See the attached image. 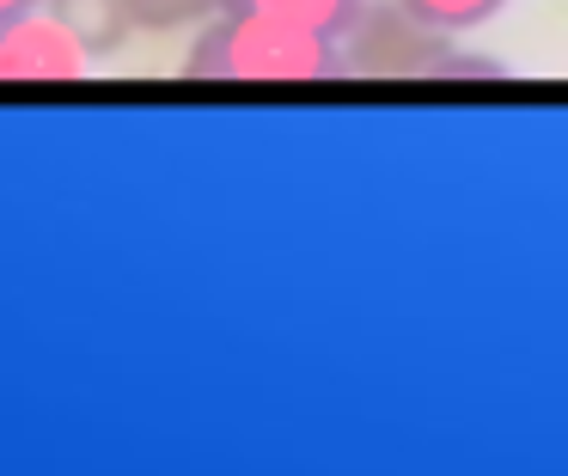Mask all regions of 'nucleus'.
<instances>
[{
    "label": "nucleus",
    "mask_w": 568,
    "mask_h": 476,
    "mask_svg": "<svg viewBox=\"0 0 568 476\" xmlns=\"http://www.w3.org/2000/svg\"><path fill=\"white\" fill-rule=\"evenodd\" d=\"M336 73V37L245 7L214 12L184 61V80L196 85H324Z\"/></svg>",
    "instance_id": "obj_1"
},
{
    "label": "nucleus",
    "mask_w": 568,
    "mask_h": 476,
    "mask_svg": "<svg viewBox=\"0 0 568 476\" xmlns=\"http://www.w3.org/2000/svg\"><path fill=\"white\" fill-rule=\"evenodd\" d=\"M446 55H453V31H434L404 0H361L336 37L343 73L373 85H434Z\"/></svg>",
    "instance_id": "obj_2"
},
{
    "label": "nucleus",
    "mask_w": 568,
    "mask_h": 476,
    "mask_svg": "<svg viewBox=\"0 0 568 476\" xmlns=\"http://www.w3.org/2000/svg\"><path fill=\"white\" fill-rule=\"evenodd\" d=\"M87 61L92 55L62 19L19 12V19L0 24V80L7 85H80Z\"/></svg>",
    "instance_id": "obj_3"
},
{
    "label": "nucleus",
    "mask_w": 568,
    "mask_h": 476,
    "mask_svg": "<svg viewBox=\"0 0 568 476\" xmlns=\"http://www.w3.org/2000/svg\"><path fill=\"white\" fill-rule=\"evenodd\" d=\"M50 19H62L68 31L80 37V49H87L92 61H111L116 49L129 43V12L123 0H50Z\"/></svg>",
    "instance_id": "obj_4"
},
{
    "label": "nucleus",
    "mask_w": 568,
    "mask_h": 476,
    "mask_svg": "<svg viewBox=\"0 0 568 476\" xmlns=\"http://www.w3.org/2000/svg\"><path fill=\"white\" fill-rule=\"evenodd\" d=\"M123 12H129V31L165 37V31L209 24L214 12H226V0H123Z\"/></svg>",
    "instance_id": "obj_5"
},
{
    "label": "nucleus",
    "mask_w": 568,
    "mask_h": 476,
    "mask_svg": "<svg viewBox=\"0 0 568 476\" xmlns=\"http://www.w3.org/2000/svg\"><path fill=\"white\" fill-rule=\"evenodd\" d=\"M226 7L270 12V19L312 24V31H324V37H343V24L355 19V7H361V0H226Z\"/></svg>",
    "instance_id": "obj_6"
},
{
    "label": "nucleus",
    "mask_w": 568,
    "mask_h": 476,
    "mask_svg": "<svg viewBox=\"0 0 568 476\" xmlns=\"http://www.w3.org/2000/svg\"><path fill=\"white\" fill-rule=\"evenodd\" d=\"M416 19H428L434 31H483L489 19H501L507 12V0H404Z\"/></svg>",
    "instance_id": "obj_7"
},
{
    "label": "nucleus",
    "mask_w": 568,
    "mask_h": 476,
    "mask_svg": "<svg viewBox=\"0 0 568 476\" xmlns=\"http://www.w3.org/2000/svg\"><path fill=\"white\" fill-rule=\"evenodd\" d=\"M38 7H43V0H0V24L19 19V12H38Z\"/></svg>",
    "instance_id": "obj_8"
}]
</instances>
